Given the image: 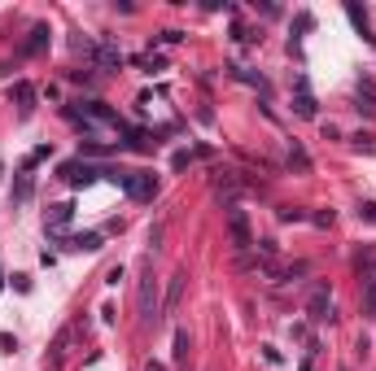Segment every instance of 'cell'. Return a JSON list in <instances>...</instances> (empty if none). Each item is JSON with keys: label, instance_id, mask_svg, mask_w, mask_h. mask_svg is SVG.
I'll list each match as a JSON object with an SVG mask.
<instances>
[{"label": "cell", "instance_id": "obj_9", "mask_svg": "<svg viewBox=\"0 0 376 371\" xmlns=\"http://www.w3.org/2000/svg\"><path fill=\"white\" fill-rule=\"evenodd\" d=\"M293 110H298L302 118H315V97H311V88H307L302 75H298V101H293Z\"/></svg>", "mask_w": 376, "mask_h": 371}, {"label": "cell", "instance_id": "obj_22", "mask_svg": "<svg viewBox=\"0 0 376 371\" xmlns=\"http://www.w3.org/2000/svg\"><path fill=\"white\" fill-rule=\"evenodd\" d=\"M197 158H202V149H184V153H175V158H171V166H175V171H184V166L197 162Z\"/></svg>", "mask_w": 376, "mask_h": 371}, {"label": "cell", "instance_id": "obj_11", "mask_svg": "<svg viewBox=\"0 0 376 371\" xmlns=\"http://www.w3.org/2000/svg\"><path fill=\"white\" fill-rule=\"evenodd\" d=\"M184 280H188L184 271H175V275H171V284H167V297H162V310H175V306H180V293H184Z\"/></svg>", "mask_w": 376, "mask_h": 371}, {"label": "cell", "instance_id": "obj_10", "mask_svg": "<svg viewBox=\"0 0 376 371\" xmlns=\"http://www.w3.org/2000/svg\"><path fill=\"white\" fill-rule=\"evenodd\" d=\"M355 271H359V280H368V275H376V245H363V249H359V258H355Z\"/></svg>", "mask_w": 376, "mask_h": 371}, {"label": "cell", "instance_id": "obj_21", "mask_svg": "<svg viewBox=\"0 0 376 371\" xmlns=\"http://www.w3.org/2000/svg\"><path fill=\"white\" fill-rule=\"evenodd\" d=\"M14 201L22 206V201H31V171H22L18 175V184H14Z\"/></svg>", "mask_w": 376, "mask_h": 371}, {"label": "cell", "instance_id": "obj_18", "mask_svg": "<svg viewBox=\"0 0 376 371\" xmlns=\"http://www.w3.org/2000/svg\"><path fill=\"white\" fill-rule=\"evenodd\" d=\"M346 18L355 22V31H359V35H372V27H368V14H363V9L355 5V0H350V5H346Z\"/></svg>", "mask_w": 376, "mask_h": 371}, {"label": "cell", "instance_id": "obj_8", "mask_svg": "<svg viewBox=\"0 0 376 371\" xmlns=\"http://www.w3.org/2000/svg\"><path fill=\"white\" fill-rule=\"evenodd\" d=\"M92 57H97L101 70H119L123 66V53L114 49V44H92Z\"/></svg>", "mask_w": 376, "mask_h": 371}, {"label": "cell", "instance_id": "obj_5", "mask_svg": "<svg viewBox=\"0 0 376 371\" xmlns=\"http://www.w3.org/2000/svg\"><path fill=\"white\" fill-rule=\"evenodd\" d=\"M228 236H232V249H254V232H250L245 210H228Z\"/></svg>", "mask_w": 376, "mask_h": 371}, {"label": "cell", "instance_id": "obj_26", "mask_svg": "<svg viewBox=\"0 0 376 371\" xmlns=\"http://www.w3.org/2000/svg\"><path fill=\"white\" fill-rule=\"evenodd\" d=\"M355 149H368L372 153V136H368V131H359V136H355Z\"/></svg>", "mask_w": 376, "mask_h": 371}, {"label": "cell", "instance_id": "obj_1", "mask_svg": "<svg viewBox=\"0 0 376 371\" xmlns=\"http://www.w3.org/2000/svg\"><path fill=\"white\" fill-rule=\"evenodd\" d=\"M136 306H140V319L145 323H158L162 319V293H158V280H154V267L140 271V289H136Z\"/></svg>", "mask_w": 376, "mask_h": 371}, {"label": "cell", "instance_id": "obj_2", "mask_svg": "<svg viewBox=\"0 0 376 371\" xmlns=\"http://www.w3.org/2000/svg\"><path fill=\"white\" fill-rule=\"evenodd\" d=\"M57 175H62L70 188H88L92 179H101L105 171H101V166H92V162H84V158H70V162L57 166Z\"/></svg>", "mask_w": 376, "mask_h": 371}, {"label": "cell", "instance_id": "obj_17", "mask_svg": "<svg viewBox=\"0 0 376 371\" xmlns=\"http://www.w3.org/2000/svg\"><path fill=\"white\" fill-rule=\"evenodd\" d=\"M363 315L376 319V275H368V280H363Z\"/></svg>", "mask_w": 376, "mask_h": 371}, {"label": "cell", "instance_id": "obj_20", "mask_svg": "<svg viewBox=\"0 0 376 371\" xmlns=\"http://www.w3.org/2000/svg\"><path fill=\"white\" fill-rule=\"evenodd\" d=\"M289 166H298V171H311V158H307V149H302L298 140L289 145Z\"/></svg>", "mask_w": 376, "mask_h": 371}, {"label": "cell", "instance_id": "obj_19", "mask_svg": "<svg viewBox=\"0 0 376 371\" xmlns=\"http://www.w3.org/2000/svg\"><path fill=\"white\" fill-rule=\"evenodd\" d=\"M171 358H175V367H184V358H188V328H175V350H171Z\"/></svg>", "mask_w": 376, "mask_h": 371}, {"label": "cell", "instance_id": "obj_27", "mask_svg": "<svg viewBox=\"0 0 376 371\" xmlns=\"http://www.w3.org/2000/svg\"><path fill=\"white\" fill-rule=\"evenodd\" d=\"M0 293H5V267H0Z\"/></svg>", "mask_w": 376, "mask_h": 371}, {"label": "cell", "instance_id": "obj_3", "mask_svg": "<svg viewBox=\"0 0 376 371\" xmlns=\"http://www.w3.org/2000/svg\"><path fill=\"white\" fill-rule=\"evenodd\" d=\"M123 193L132 197V201H154L158 197V179L149 175V171H123Z\"/></svg>", "mask_w": 376, "mask_h": 371}, {"label": "cell", "instance_id": "obj_16", "mask_svg": "<svg viewBox=\"0 0 376 371\" xmlns=\"http://www.w3.org/2000/svg\"><path fill=\"white\" fill-rule=\"evenodd\" d=\"M49 35H53V31H49V27H44V22H40V27H31V40H27V44H22V53H40V49H44V44H49Z\"/></svg>", "mask_w": 376, "mask_h": 371}, {"label": "cell", "instance_id": "obj_24", "mask_svg": "<svg viewBox=\"0 0 376 371\" xmlns=\"http://www.w3.org/2000/svg\"><path fill=\"white\" fill-rule=\"evenodd\" d=\"M359 219H368V223H376V206H372V201H359Z\"/></svg>", "mask_w": 376, "mask_h": 371}, {"label": "cell", "instance_id": "obj_12", "mask_svg": "<svg viewBox=\"0 0 376 371\" xmlns=\"http://www.w3.org/2000/svg\"><path fill=\"white\" fill-rule=\"evenodd\" d=\"M355 92H359V110H368V114H376V83H372L368 75L359 79V88H355Z\"/></svg>", "mask_w": 376, "mask_h": 371}, {"label": "cell", "instance_id": "obj_4", "mask_svg": "<svg viewBox=\"0 0 376 371\" xmlns=\"http://www.w3.org/2000/svg\"><path fill=\"white\" fill-rule=\"evenodd\" d=\"M245 188H250V184H245L237 171H219V175H215V201H223L228 210H237V201H241Z\"/></svg>", "mask_w": 376, "mask_h": 371}, {"label": "cell", "instance_id": "obj_13", "mask_svg": "<svg viewBox=\"0 0 376 371\" xmlns=\"http://www.w3.org/2000/svg\"><path fill=\"white\" fill-rule=\"evenodd\" d=\"M14 101H18L22 118H27V114L35 110V88H31V83H14Z\"/></svg>", "mask_w": 376, "mask_h": 371}, {"label": "cell", "instance_id": "obj_7", "mask_svg": "<svg viewBox=\"0 0 376 371\" xmlns=\"http://www.w3.org/2000/svg\"><path fill=\"white\" fill-rule=\"evenodd\" d=\"M307 319H311V323L333 319V297H328V289H315V293H311V302H307Z\"/></svg>", "mask_w": 376, "mask_h": 371}, {"label": "cell", "instance_id": "obj_23", "mask_svg": "<svg viewBox=\"0 0 376 371\" xmlns=\"http://www.w3.org/2000/svg\"><path fill=\"white\" fill-rule=\"evenodd\" d=\"M140 70H149V75H154V70H167V62H162V57H154V53H149V57H140Z\"/></svg>", "mask_w": 376, "mask_h": 371}, {"label": "cell", "instance_id": "obj_25", "mask_svg": "<svg viewBox=\"0 0 376 371\" xmlns=\"http://www.w3.org/2000/svg\"><path fill=\"white\" fill-rule=\"evenodd\" d=\"M280 223H302V210H280Z\"/></svg>", "mask_w": 376, "mask_h": 371}, {"label": "cell", "instance_id": "obj_14", "mask_svg": "<svg viewBox=\"0 0 376 371\" xmlns=\"http://www.w3.org/2000/svg\"><path fill=\"white\" fill-rule=\"evenodd\" d=\"M70 249H84V254H97V249H101V232H79V236H70Z\"/></svg>", "mask_w": 376, "mask_h": 371}, {"label": "cell", "instance_id": "obj_15", "mask_svg": "<svg viewBox=\"0 0 376 371\" xmlns=\"http://www.w3.org/2000/svg\"><path fill=\"white\" fill-rule=\"evenodd\" d=\"M228 75H232V79H241V83H250V88H258V92H267V79H263V75H254V70H245V66H228Z\"/></svg>", "mask_w": 376, "mask_h": 371}, {"label": "cell", "instance_id": "obj_6", "mask_svg": "<svg viewBox=\"0 0 376 371\" xmlns=\"http://www.w3.org/2000/svg\"><path fill=\"white\" fill-rule=\"evenodd\" d=\"M70 219H75V206H70V201H62V206H49V219H44V232H49V236H62L66 227H70Z\"/></svg>", "mask_w": 376, "mask_h": 371}]
</instances>
